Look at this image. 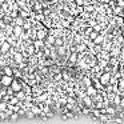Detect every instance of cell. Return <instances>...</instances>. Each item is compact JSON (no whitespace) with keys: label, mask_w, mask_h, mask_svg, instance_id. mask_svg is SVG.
<instances>
[{"label":"cell","mask_w":124,"mask_h":124,"mask_svg":"<svg viewBox=\"0 0 124 124\" xmlns=\"http://www.w3.org/2000/svg\"><path fill=\"white\" fill-rule=\"evenodd\" d=\"M93 30H95V32H100V31H101V25H100V24H95L93 25Z\"/></svg>","instance_id":"22"},{"label":"cell","mask_w":124,"mask_h":124,"mask_svg":"<svg viewBox=\"0 0 124 124\" xmlns=\"http://www.w3.org/2000/svg\"><path fill=\"white\" fill-rule=\"evenodd\" d=\"M81 112H83V115H89V113H91V109H89V108H87V107H83Z\"/></svg>","instance_id":"21"},{"label":"cell","mask_w":124,"mask_h":124,"mask_svg":"<svg viewBox=\"0 0 124 124\" xmlns=\"http://www.w3.org/2000/svg\"><path fill=\"white\" fill-rule=\"evenodd\" d=\"M14 79H15V78H12V76H6V75H3L1 78H0V84H1L4 88H8V87L12 84Z\"/></svg>","instance_id":"2"},{"label":"cell","mask_w":124,"mask_h":124,"mask_svg":"<svg viewBox=\"0 0 124 124\" xmlns=\"http://www.w3.org/2000/svg\"><path fill=\"white\" fill-rule=\"evenodd\" d=\"M92 9H93V7H92V6H87V7H85V11H88V12L92 11Z\"/></svg>","instance_id":"30"},{"label":"cell","mask_w":124,"mask_h":124,"mask_svg":"<svg viewBox=\"0 0 124 124\" xmlns=\"http://www.w3.org/2000/svg\"><path fill=\"white\" fill-rule=\"evenodd\" d=\"M73 116H75V115H73L72 112H67V113H65V117H67V119H68V117H71V119H72Z\"/></svg>","instance_id":"28"},{"label":"cell","mask_w":124,"mask_h":124,"mask_svg":"<svg viewBox=\"0 0 124 124\" xmlns=\"http://www.w3.org/2000/svg\"><path fill=\"white\" fill-rule=\"evenodd\" d=\"M78 52H72V54L68 56V62H70V64H75L76 62H78Z\"/></svg>","instance_id":"10"},{"label":"cell","mask_w":124,"mask_h":124,"mask_svg":"<svg viewBox=\"0 0 124 124\" xmlns=\"http://www.w3.org/2000/svg\"><path fill=\"white\" fill-rule=\"evenodd\" d=\"M103 41H104V36H103V35H97V38L93 40V44H96V46H99V44H101Z\"/></svg>","instance_id":"13"},{"label":"cell","mask_w":124,"mask_h":124,"mask_svg":"<svg viewBox=\"0 0 124 124\" xmlns=\"http://www.w3.org/2000/svg\"><path fill=\"white\" fill-rule=\"evenodd\" d=\"M97 35H99L97 32H95V31H92V32L89 33V39H91V40H95V39L97 38Z\"/></svg>","instance_id":"20"},{"label":"cell","mask_w":124,"mask_h":124,"mask_svg":"<svg viewBox=\"0 0 124 124\" xmlns=\"http://www.w3.org/2000/svg\"><path fill=\"white\" fill-rule=\"evenodd\" d=\"M56 52H57V56H64L65 52H67V47H65V46L57 47V48H56Z\"/></svg>","instance_id":"11"},{"label":"cell","mask_w":124,"mask_h":124,"mask_svg":"<svg viewBox=\"0 0 124 124\" xmlns=\"http://www.w3.org/2000/svg\"><path fill=\"white\" fill-rule=\"evenodd\" d=\"M84 84H85V88H87V87H91L92 85V81H91V79H89V78H84Z\"/></svg>","instance_id":"17"},{"label":"cell","mask_w":124,"mask_h":124,"mask_svg":"<svg viewBox=\"0 0 124 124\" xmlns=\"http://www.w3.org/2000/svg\"><path fill=\"white\" fill-rule=\"evenodd\" d=\"M113 123H116V124H123V119H121V117H116L115 120H113Z\"/></svg>","instance_id":"25"},{"label":"cell","mask_w":124,"mask_h":124,"mask_svg":"<svg viewBox=\"0 0 124 124\" xmlns=\"http://www.w3.org/2000/svg\"><path fill=\"white\" fill-rule=\"evenodd\" d=\"M1 70H3V75L12 76V78H14V68H12L11 65H6V67H3Z\"/></svg>","instance_id":"8"},{"label":"cell","mask_w":124,"mask_h":124,"mask_svg":"<svg viewBox=\"0 0 124 124\" xmlns=\"http://www.w3.org/2000/svg\"><path fill=\"white\" fill-rule=\"evenodd\" d=\"M47 35H48V31H47V27H44L43 30H38V32H36V39L38 40H46Z\"/></svg>","instance_id":"4"},{"label":"cell","mask_w":124,"mask_h":124,"mask_svg":"<svg viewBox=\"0 0 124 124\" xmlns=\"http://www.w3.org/2000/svg\"><path fill=\"white\" fill-rule=\"evenodd\" d=\"M6 23H4V20L3 19H0V28H1V30H4V28H6Z\"/></svg>","instance_id":"26"},{"label":"cell","mask_w":124,"mask_h":124,"mask_svg":"<svg viewBox=\"0 0 124 124\" xmlns=\"http://www.w3.org/2000/svg\"><path fill=\"white\" fill-rule=\"evenodd\" d=\"M55 47H62V46H64V39H62V38H56L55 39V44H54Z\"/></svg>","instance_id":"12"},{"label":"cell","mask_w":124,"mask_h":124,"mask_svg":"<svg viewBox=\"0 0 124 124\" xmlns=\"http://www.w3.org/2000/svg\"><path fill=\"white\" fill-rule=\"evenodd\" d=\"M9 88L14 91V93H17V92H20V91L23 89V87H22V80H19V79L15 78L14 81H12V84L9 85Z\"/></svg>","instance_id":"1"},{"label":"cell","mask_w":124,"mask_h":124,"mask_svg":"<svg viewBox=\"0 0 124 124\" xmlns=\"http://www.w3.org/2000/svg\"><path fill=\"white\" fill-rule=\"evenodd\" d=\"M109 80H111V73H107V72H103L99 78V83L101 85H108L109 84Z\"/></svg>","instance_id":"3"},{"label":"cell","mask_w":124,"mask_h":124,"mask_svg":"<svg viewBox=\"0 0 124 124\" xmlns=\"http://www.w3.org/2000/svg\"><path fill=\"white\" fill-rule=\"evenodd\" d=\"M25 115H27V117H30V119H33V117H35V115H33L31 111H27V112H25Z\"/></svg>","instance_id":"24"},{"label":"cell","mask_w":124,"mask_h":124,"mask_svg":"<svg viewBox=\"0 0 124 124\" xmlns=\"http://www.w3.org/2000/svg\"><path fill=\"white\" fill-rule=\"evenodd\" d=\"M121 97L119 96V95H115V96H113V101H112V104H116V105H119L121 103Z\"/></svg>","instance_id":"16"},{"label":"cell","mask_w":124,"mask_h":124,"mask_svg":"<svg viewBox=\"0 0 124 124\" xmlns=\"http://www.w3.org/2000/svg\"><path fill=\"white\" fill-rule=\"evenodd\" d=\"M104 108H105V113H107V115H115L116 113L115 107H104Z\"/></svg>","instance_id":"14"},{"label":"cell","mask_w":124,"mask_h":124,"mask_svg":"<svg viewBox=\"0 0 124 124\" xmlns=\"http://www.w3.org/2000/svg\"><path fill=\"white\" fill-rule=\"evenodd\" d=\"M12 33L19 39V38H22V35L24 33V30H23V27H20V25H14V28H12Z\"/></svg>","instance_id":"6"},{"label":"cell","mask_w":124,"mask_h":124,"mask_svg":"<svg viewBox=\"0 0 124 124\" xmlns=\"http://www.w3.org/2000/svg\"><path fill=\"white\" fill-rule=\"evenodd\" d=\"M75 1H76L78 6H83V4H84V0H75Z\"/></svg>","instance_id":"29"},{"label":"cell","mask_w":124,"mask_h":124,"mask_svg":"<svg viewBox=\"0 0 124 124\" xmlns=\"http://www.w3.org/2000/svg\"><path fill=\"white\" fill-rule=\"evenodd\" d=\"M100 120H101V123H103V121H108V120H109V116H107V115H104V116L100 115Z\"/></svg>","instance_id":"23"},{"label":"cell","mask_w":124,"mask_h":124,"mask_svg":"<svg viewBox=\"0 0 124 124\" xmlns=\"http://www.w3.org/2000/svg\"><path fill=\"white\" fill-rule=\"evenodd\" d=\"M85 93H87L88 97H95L97 95V91H96V88H95L93 85H91V87H87L85 88Z\"/></svg>","instance_id":"7"},{"label":"cell","mask_w":124,"mask_h":124,"mask_svg":"<svg viewBox=\"0 0 124 124\" xmlns=\"http://www.w3.org/2000/svg\"><path fill=\"white\" fill-rule=\"evenodd\" d=\"M17 119H19V115H17V113H12V115L9 116L8 120H9V121H16Z\"/></svg>","instance_id":"19"},{"label":"cell","mask_w":124,"mask_h":124,"mask_svg":"<svg viewBox=\"0 0 124 124\" xmlns=\"http://www.w3.org/2000/svg\"><path fill=\"white\" fill-rule=\"evenodd\" d=\"M30 111H31V112H32L35 116H38V115H41V113H43V111L40 109V107H39V105H35V104H33L32 107H31V109H30Z\"/></svg>","instance_id":"9"},{"label":"cell","mask_w":124,"mask_h":124,"mask_svg":"<svg viewBox=\"0 0 124 124\" xmlns=\"http://www.w3.org/2000/svg\"><path fill=\"white\" fill-rule=\"evenodd\" d=\"M15 96L17 97V99L20 100V101H22V100H25V92H23V91H20V92H17V93H15Z\"/></svg>","instance_id":"15"},{"label":"cell","mask_w":124,"mask_h":124,"mask_svg":"<svg viewBox=\"0 0 124 124\" xmlns=\"http://www.w3.org/2000/svg\"><path fill=\"white\" fill-rule=\"evenodd\" d=\"M117 88L124 89V76H123V78H120V79H119V85H117Z\"/></svg>","instance_id":"18"},{"label":"cell","mask_w":124,"mask_h":124,"mask_svg":"<svg viewBox=\"0 0 124 124\" xmlns=\"http://www.w3.org/2000/svg\"><path fill=\"white\" fill-rule=\"evenodd\" d=\"M121 12V7L119 6V7H115V14H120Z\"/></svg>","instance_id":"27"},{"label":"cell","mask_w":124,"mask_h":124,"mask_svg":"<svg viewBox=\"0 0 124 124\" xmlns=\"http://www.w3.org/2000/svg\"><path fill=\"white\" fill-rule=\"evenodd\" d=\"M11 48H12V47H11V44H9L8 41H6V40H4L3 43L0 44V49H1V54H3V55L8 54V52L11 51Z\"/></svg>","instance_id":"5"}]
</instances>
